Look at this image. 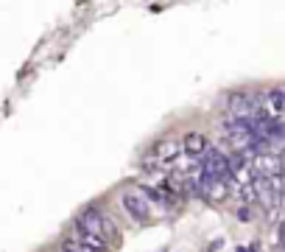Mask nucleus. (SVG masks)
Masks as SVG:
<instances>
[{"mask_svg": "<svg viewBox=\"0 0 285 252\" xmlns=\"http://www.w3.org/2000/svg\"><path fill=\"white\" fill-rule=\"evenodd\" d=\"M266 104L271 107V112H274V115L285 112V87L268 90V93H266Z\"/></svg>", "mask_w": 285, "mask_h": 252, "instance_id": "39448f33", "label": "nucleus"}, {"mask_svg": "<svg viewBox=\"0 0 285 252\" xmlns=\"http://www.w3.org/2000/svg\"><path fill=\"white\" fill-rule=\"evenodd\" d=\"M159 252H168V250H159Z\"/></svg>", "mask_w": 285, "mask_h": 252, "instance_id": "6e6552de", "label": "nucleus"}, {"mask_svg": "<svg viewBox=\"0 0 285 252\" xmlns=\"http://www.w3.org/2000/svg\"><path fill=\"white\" fill-rule=\"evenodd\" d=\"M121 205H123V210L129 213V218H134L137 224H146L148 216H151V202H148L143 188H129V191L121 196Z\"/></svg>", "mask_w": 285, "mask_h": 252, "instance_id": "f03ea898", "label": "nucleus"}, {"mask_svg": "<svg viewBox=\"0 0 285 252\" xmlns=\"http://www.w3.org/2000/svg\"><path fill=\"white\" fill-rule=\"evenodd\" d=\"M238 252H257V244H252V247H238Z\"/></svg>", "mask_w": 285, "mask_h": 252, "instance_id": "0eeeda50", "label": "nucleus"}, {"mask_svg": "<svg viewBox=\"0 0 285 252\" xmlns=\"http://www.w3.org/2000/svg\"><path fill=\"white\" fill-rule=\"evenodd\" d=\"M154 154L159 157V163H173V160L182 154V143H176L173 138L159 140V143L154 146Z\"/></svg>", "mask_w": 285, "mask_h": 252, "instance_id": "20e7f679", "label": "nucleus"}, {"mask_svg": "<svg viewBox=\"0 0 285 252\" xmlns=\"http://www.w3.org/2000/svg\"><path fill=\"white\" fill-rule=\"evenodd\" d=\"M252 205H243V208H238V218H243V221H249L252 218Z\"/></svg>", "mask_w": 285, "mask_h": 252, "instance_id": "423d86ee", "label": "nucleus"}, {"mask_svg": "<svg viewBox=\"0 0 285 252\" xmlns=\"http://www.w3.org/2000/svg\"><path fill=\"white\" fill-rule=\"evenodd\" d=\"M76 230H81V233H90L95 235V238H101V241H109L115 233L112 227V218L104 216L98 208H87L78 213V221H76Z\"/></svg>", "mask_w": 285, "mask_h": 252, "instance_id": "f257e3e1", "label": "nucleus"}, {"mask_svg": "<svg viewBox=\"0 0 285 252\" xmlns=\"http://www.w3.org/2000/svg\"><path fill=\"white\" fill-rule=\"evenodd\" d=\"M182 151H185L188 157H201L204 151H207V140H204V135H199V132H188L185 140H182Z\"/></svg>", "mask_w": 285, "mask_h": 252, "instance_id": "7ed1b4c3", "label": "nucleus"}]
</instances>
